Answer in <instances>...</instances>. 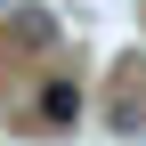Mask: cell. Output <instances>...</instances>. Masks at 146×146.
I'll return each mask as SVG.
<instances>
[{
	"instance_id": "6da1fadb",
	"label": "cell",
	"mask_w": 146,
	"mask_h": 146,
	"mask_svg": "<svg viewBox=\"0 0 146 146\" xmlns=\"http://www.w3.org/2000/svg\"><path fill=\"white\" fill-rule=\"evenodd\" d=\"M33 114H41V130H73V122H81V81L49 73V81H41V98H33Z\"/></svg>"
},
{
	"instance_id": "7a4b0ae2",
	"label": "cell",
	"mask_w": 146,
	"mask_h": 146,
	"mask_svg": "<svg viewBox=\"0 0 146 146\" xmlns=\"http://www.w3.org/2000/svg\"><path fill=\"white\" fill-rule=\"evenodd\" d=\"M8 25H16V49H57V16L49 8H16Z\"/></svg>"
}]
</instances>
